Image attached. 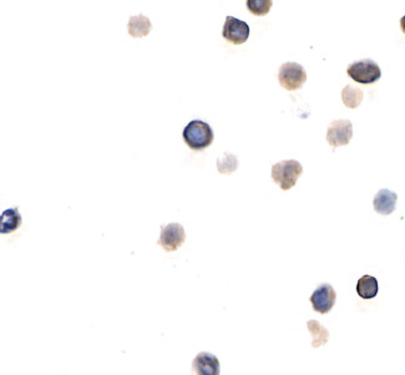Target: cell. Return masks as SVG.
Returning a JSON list of instances; mask_svg holds the SVG:
<instances>
[{"instance_id": "1", "label": "cell", "mask_w": 405, "mask_h": 375, "mask_svg": "<svg viewBox=\"0 0 405 375\" xmlns=\"http://www.w3.org/2000/svg\"><path fill=\"white\" fill-rule=\"evenodd\" d=\"M183 141L194 151H204L213 142L211 126L201 120H192L183 128Z\"/></svg>"}, {"instance_id": "2", "label": "cell", "mask_w": 405, "mask_h": 375, "mask_svg": "<svg viewBox=\"0 0 405 375\" xmlns=\"http://www.w3.org/2000/svg\"><path fill=\"white\" fill-rule=\"evenodd\" d=\"M303 167L297 160H284L272 166L271 177L281 190L288 191L296 186L298 178L302 176Z\"/></svg>"}, {"instance_id": "3", "label": "cell", "mask_w": 405, "mask_h": 375, "mask_svg": "<svg viewBox=\"0 0 405 375\" xmlns=\"http://www.w3.org/2000/svg\"><path fill=\"white\" fill-rule=\"evenodd\" d=\"M347 74L358 84H374L381 79V70L375 61L363 59L351 64L347 69Z\"/></svg>"}, {"instance_id": "4", "label": "cell", "mask_w": 405, "mask_h": 375, "mask_svg": "<svg viewBox=\"0 0 405 375\" xmlns=\"http://www.w3.org/2000/svg\"><path fill=\"white\" fill-rule=\"evenodd\" d=\"M307 80V74L302 65L297 62H286L279 67V81L288 91L299 90Z\"/></svg>"}, {"instance_id": "5", "label": "cell", "mask_w": 405, "mask_h": 375, "mask_svg": "<svg viewBox=\"0 0 405 375\" xmlns=\"http://www.w3.org/2000/svg\"><path fill=\"white\" fill-rule=\"evenodd\" d=\"M353 138V125L349 120H336L327 130V141L336 150L339 146L348 145Z\"/></svg>"}, {"instance_id": "6", "label": "cell", "mask_w": 405, "mask_h": 375, "mask_svg": "<svg viewBox=\"0 0 405 375\" xmlns=\"http://www.w3.org/2000/svg\"><path fill=\"white\" fill-rule=\"evenodd\" d=\"M186 241V233L181 224H170L161 227V236L158 241L166 252H174L180 249L182 243Z\"/></svg>"}, {"instance_id": "7", "label": "cell", "mask_w": 405, "mask_h": 375, "mask_svg": "<svg viewBox=\"0 0 405 375\" xmlns=\"http://www.w3.org/2000/svg\"><path fill=\"white\" fill-rule=\"evenodd\" d=\"M337 301V293L333 290V287L328 283L321 285L311 296V303L315 312L321 315H326L332 310Z\"/></svg>"}, {"instance_id": "8", "label": "cell", "mask_w": 405, "mask_h": 375, "mask_svg": "<svg viewBox=\"0 0 405 375\" xmlns=\"http://www.w3.org/2000/svg\"><path fill=\"white\" fill-rule=\"evenodd\" d=\"M222 37L229 42L240 45L247 42L249 37V26L243 20L233 18V17H227L224 22Z\"/></svg>"}, {"instance_id": "9", "label": "cell", "mask_w": 405, "mask_h": 375, "mask_svg": "<svg viewBox=\"0 0 405 375\" xmlns=\"http://www.w3.org/2000/svg\"><path fill=\"white\" fill-rule=\"evenodd\" d=\"M192 369L196 374L218 375L221 372L217 357L211 353H200L196 356L192 363Z\"/></svg>"}, {"instance_id": "10", "label": "cell", "mask_w": 405, "mask_h": 375, "mask_svg": "<svg viewBox=\"0 0 405 375\" xmlns=\"http://www.w3.org/2000/svg\"><path fill=\"white\" fill-rule=\"evenodd\" d=\"M397 201H398V194L390 190L383 188L378 194H375L373 206H374L377 213L388 216L395 211Z\"/></svg>"}, {"instance_id": "11", "label": "cell", "mask_w": 405, "mask_h": 375, "mask_svg": "<svg viewBox=\"0 0 405 375\" xmlns=\"http://www.w3.org/2000/svg\"><path fill=\"white\" fill-rule=\"evenodd\" d=\"M151 31V22H150V19L145 17L144 14H139V15H136V17H131V18L129 19V23H127V33H129L131 37L135 38V39L147 37Z\"/></svg>"}, {"instance_id": "12", "label": "cell", "mask_w": 405, "mask_h": 375, "mask_svg": "<svg viewBox=\"0 0 405 375\" xmlns=\"http://www.w3.org/2000/svg\"><path fill=\"white\" fill-rule=\"evenodd\" d=\"M1 227H0V232L3 235L6 233H12L15 230H18L20 224L23 222L22 216L19 213L18 208H9L6 211L1 213Z\"/></svg>"}, {"instance_id": "13", "label": "cell", "mask_w": 405, "mask_h": 375, "mask_svg": "<svg viewBox=\"0 0 405 375\" xmlns=\"http://www.w3.org/2000/svg\"><path fill=\"white\" fill-rule=\"evenodd\" d=\"M379 291L378 281L372 276L365 274L358 281L357 293L362 299H373Z\"/></svg>"}, {"instance_id": "14", "label": "cell", "mask_w": 405, "mask_h": 375, "mask_svg": "<svg viewBox=\"0 0 405 375\" xmlns=\"http://www.w3.org/2000/svg\"><path fill=\"white\" fill-rule=\"evenodd\" d=\"M363 91L352 85H347L342 91V100L348 109H357L363 101Z\"/></svg>"}, {"instance_id": "15", "label": "cell", "mask_w": 405, "mask_h": 375, "mask_svg": "<svg viewBox=\"0 0 405 375\" xmlns=\"http://www.w3.org/2000/svg\"><path fill=\"white\" fill-rule=\"evenodd\" d=\"M309 333L312 334V347L313 348H320L322 345L326 344L329 339V333L326 328L322 326L320 322L309 321L307 323Z\"/></svg>"}, {"instance_id": "16", "label": "cell", "mask_w": 405, "mask_h": 375, "mask_svg": "<svg viewBox=\"0 0 405 375\" xmlns=\"http://www.w3.org/2000/svg\"><path fill=\"white\" fill-rule=\"evenodd\" d=\"M273 6V0H247V9L256 17H265Z\"/></svg>"}, {"instance_id": "17", "label": "cell", "mask_w": 405, "mask_h": 375, "mask_svg": "<svg viewBox=\"0 0 405 375\" xmlns=\"http://www.w3.org/2000/svg\"><path fill=\"white\" fill-rule=\"evenodd\" d=\"M238 167V160L232 153H224V158H220L217 161L218 172L230 175L233 174Z\"/></svg>"}, {"instance_id": "18", "label": "cell", "mask_w": 405, "mask_h": 375, "mask_svg": "<svg viewBox=\"0 0 405 375\" xmlns=\"http://www.w3.org/2000/svg\"><path fill=\"white\" fill-rule=\"evenodd\" d=\"M400 28H402V31L405 34V15L400 19Z\"/></svg>"}]
</instances>
